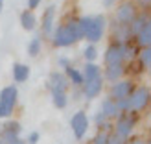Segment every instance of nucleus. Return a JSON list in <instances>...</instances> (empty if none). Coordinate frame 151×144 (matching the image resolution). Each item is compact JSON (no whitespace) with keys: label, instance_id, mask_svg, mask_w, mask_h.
I'll list each match as a JSON object with an SVG mask.
<instances>
[{"label":"nucleus","instance_id":"obj_26","mask_svg":"<svg viewBox=\"0 0 151 144\" xmlns=\"http://www.w3.org/2000/svg\"><path fill=\"white\" fill-rule=\"evenodd\" d=\"M111 133H112V131H98V133L94 135V139H92V144H107Z\"/></svg>","mask_w":151,"mask_h":144},{"label":"nucleus","instance_id":"obj_3","mask_svg":"<svg viewBox=\"0 0 151 144\" xmlns=\"http://www.w3.org/2000/svg\"><path fill=\"white\" fill-rule=\"evenodd\" d=\"M17 87L13 85H7L2 89L0 93V118H6V117H11L13 111H15V105H17Z\"/></svg>","mask_w":151,"mask_h":144},{"label":"nucleus","instance_id":"obj_13","mask_svg":"<svg viewBox=\"0 0 151 144\" xmlns=\"http://www.w3.org/2000/svg\"><path fill=\"white\" fill-rule=\"evenodd\" d=\"M111 35H112V43H129V39H133V33H131V28L129 24H120V22L114 20V24L111 26Z\"/></svg>","mask_w":151,"mask_h":144},{"label":"nucleus","instance_id":"obj_30","mask_svg":"<svg viewBox=\"0 0 151 144\" xmlns=\"http://www.w3.org/2000/svg\"><path fill=\"white\" fill-rule=\"evenodd\" d=\"M125 144H146V139H142V137H133V139H127Z\"/></svg>","mask_w":151,"mask_h":144},{"label":"nucleus","instance_id":"obj_11","mask_svg":"<svg viewBox=\"0 0 151 144\" xmlns=\"http://www.w3.org/2000/svg\"><path fill=\"white\" fill-rule=\"evenodd\" d=\"M19 139H20V122H17V120L6 122V126L2 127V133H0V140L4 144H11Z\"/></svg>","mask_w":151,"mask_h":144},{"label":"nucleus","instance_id":"obj_24","mask_svg":"<svg viewBox=\"0 0 151 144\" xmlns=\"http://www.w3.org/2000/svg\"><path fill=\"white\" fill-rule=\"evenodd\" d=\"M39 52H41V37H39V35H35L33 39H32V43L28 44V54L35 57L37 54H39Z\"/></svg>","mask_w":151,"mask_h":144},{"label":"nucleus","instance_id":"obj_7","mask_svg":"<svg viewBox=\"0 0 151 144\" xmlns=\"http://www.w3.org/2000/svg\"><path fill=\"white\" fill-rule=\"evenodd\" d=\"M134 90V81L133 80H118L112 83V87H111V100H124V98H129L131 93Z\"/></svg>","mask_w":151,"mask_h":144},{"label":"nucleus","instance_id":"obj_17","mask_svg":"<svg viewBox=\"0 0 151 144\" xmlns=\"http://www.w3.org/2000/svg\"><path fill=\"white\" fill-rule=\"evenodd\" d=\"M124 72H125L124 63L122 65H109L107 69H105V80H109V81L114 83V81H118L124 76Z\"/></svg>","mask_w":151,"mask_h":144},{"label":"nucleus","instance_id":"obj_27","mask_svg":"<svg viewBox=\"0 0 151 144\" xmlns=\"http://www.w3.org/2000/svg\"><path fill=\"white\" fill-rule=\"evenodd\" d=\"M83 54H85V59H87L88 63H94V59L98 57V50H96L94 44H88V46L85 48V52H83Z\"/></svg>","mask_w":151,"mask_h":144},{"label":"nucleus","instance_id":"obj_8","mask_svg":"<svg viewBox=\"0 0 151 144\" xmlns=\"http://www.w3.org/2000/svg\"><path fill=\"white\" fill-rule=\"evenodd\" d=\"M137 15H138V9H137V4L133 2H122L116 7V22H120V24H131Z\"/></svg>","mask_w":151,"mask_h":144},{"label":"nucleus","instance_id":"obj_19","mask_svg":"<svg viewBox=\"0 0 151 144\" xmlns=\"http://www.w3.org/2000/svg\"><path fill=\"white\" fill-rule=\"evenodd\" d=\"M13 78L17 83H22L29 78V67L22 65V63H15L13 65Z\"/></svg>","mask_w":151,"mask_h":144},{"label":"nucleus","instance_id":"obj_29","mask_svg":"<svg viewBox=\"0 0 151 144\" xmlns=\"http://www.w3.org/2000/svg\"><path fill=\"white\" fill-rule=\"evenodd\" d=\"M39 142V133L33 131V133H29V137H28V144H37Z\"/></svg>","mask_w":151,"mask_h":144},{"label":"nucleus","instance_id":"obj_15","mask_svg":"<svg viewBox=\"0 0 151 144\" xmlns=\"http://www.w3.org/2000/svg\"><path fill=\"white\" fill-rule=\"evenodd\" d=\"M134 41H137L138 48H149V44H151V22L142 26V30L134 35Z\"/></svg>","mask_w":151,"mask_h":144},{"label":"nucleus","instance_id":"obj_18","mask_svg":"<svg viewBox=\"0 0 151 144\" xmlns=\"http://www.w3.org/2000/svg\"><path fill=\"white\" fill-rule=\"evenodd\" d=\"M20 24H22V28L24 30H35V26H37V17H35V13L33 11H29V9H26V11H22L20 13Z\"/></svg>","mask_w":151,"mask_h":144},{"label":"nucleus","instance_id":"obj_25","mask_svg":"<svg viewBox=\"0 0 151 144\" xmlns=\"http://www.w3.org/2000/svg\"><path fill=\"white\" fill-rule=\"evenodd\" d=\"M52 98H54V105L57 109H65L66 103H68V96L66 94H52Z\"/></svg>","mask_w":151,"mask_h":144},{"label":"nucleus","instance_id":"obj_20","mask_svg":"<svg viewBox=\"0 0 151 144\" xmlns=\"http://www.w3.org/2000/svg\"><path fill=\"white\" fill-rule=\"evenodd\" d=\"M147 22H149V15H147V13H140V11H138V15L134 17V20H133L131 24H129L133 37L137 35V33L140 32V30H142V26H144V24H147Z\"/></svg>","mask_w":151,"mask_h":144},{"label":"nucleus","instance_id":"obj_34","mask_svg":"<svg viewBox=\"0 0 151 144\" xmlns=\"http://www.w3.org/2000/svg\"><path fill=\"white\" fill-rule=\"evenodd\" d=\"M112 2H114V0H105V2H103V4H105V6H111Z\"/></svg>","mask_w":151,"mask_h":144},{"label":"nucleus","instance_id":"obj_1","mask_svg":"<svg viewBox=\"0 0 151 144\" xmlns=\"http://www.w3.org/2000/svg\"><path fill=\"white\" fill-rule=\"evenodd\" d=\"M81 39H83V33L79 30V19H70L68 22L59 26L54 33V44L59 48L70 46V44L78 43Z\"/></svg>","mask_w":151,"mask_h":144},{"label":"nucleus","instance_id":"obj_31","mask_svg":"<svg viewBox=\"0 0 151 144\" xmlns=\"http://www.w3.org/2000/svg\"><path fill=\"white\" fill-rule=\"evenodd\" d=\"M41 4V0H28V9L32 11V9H37V6Z\"/></svg>","mask_w":151,"mask_h":144},{"label":"nucleus","instance_id":"obj_28","mask_svg":"<svg viewBox=\"0 0 151 144\" xmlns=\"http://www.w3.org/2000/svg\"><path fill=\"white\" fill-rule=\"evenodd\" d=\"M127 140L125 139H122V137H118L116 133H111L109 135V140H107V144H125Z\"/></svg>","mask_w":151,"mask_h":144},{"label":"nucleus","instance_id":"obj_22","mask_svg":"<svg viewBox=\"0 0 151 144\" xmlns=\"http://www.w3.org/2000/svg\"><path fill=\"white\" fill-rule=\"evenodd\" d=\"M138 65L142 70H147L149 69V63H151V48H138Z\"/></svg>","mask_w":151,"mask_h":144},{"label":"nucleus","instance_id":"obj_16","mask_svg":"<svg viewBox=\"0 0 151 144\" xmlns=\"http://www.w3.org/2000/svg\"><path fill=\"white\" fill-rule=\"evenodd\" d=\"M54 17H55V7L50 6L48 9L44 11V15H42V24H41V28H42V35H50L52 28H54Z\"/></svg>","mask_w":151,"mask_h":144},{"label":"nucleus","instance_id":"obj_35","mask_svg":"<svg viewBox=\"0 0 151 144\" xmlns=\"http://www.w3.org/2000/svg\"><path fill=\"white\" fill-rule=\"evenodd\" d=\"M11 144H26V142H22V140L19 139V140H15V142H11Z\"/></svg>","mask_w":151,"mask_h":144},{"label":"nucleus","instance_id":"obj_23","mask_svg":"<svg viewBox=\"0 0 151 144\" xmlns=\"http://www.w3.org/2000/svg\"><path fill=\"white\" fill-rule=\"evenodd\" d=\"M98 76H101L100 67H98V65H94V63H87V67L83 69V81H85V80L98 78Z\"/></svg>","mask_w":151,"mask_h":144},{"label":"nucleus","instance_id":"obj_36","mask_svg":"<svg viewBox=\"0 0 151 144\" xmlns=\"http://www.w3.org/2000/svg\"><path fill=\"white\" fill-rule=\"evenodd\" d=\"M2 7H4V0H0V11H2Z\"/></svg>","mask_w":151,"mask_h":144},{"label":"nucleus","instance_id":"obj_9","mask_svg":"<svg viewBox=\"0 0 151 144\" xmlns=\"http://www.w3.org/2000/svg\"><path fill=\"white\" fill-rule=\"evenodd\" d=\"M70 127H72V131H74V137L81 140L83 137H85V133L88 130V118H87V113L85 111H78L76 115L72 117L70 120Z\"/></svg>","mask_w":151,"mask_h":144},{"label":"nucleus","instance_id":"obj_14","mask_svg":"<svg viewBox=\"0 0 151 144\" xmlns=\"http://www.w3.org/2000/svg\"><path fill=\"white\" fill-rule=\"evenodd\" d=\"M100 113H101V115L107 118V120H116V118L120 117V111H118V107H116V102L111 100V98H105V100H103Z\"/></svg>","mask_w":151,"mask_h":144},{"label":"nucleus","instance_id":"obj_6","mask_svg":"<svg viewBox=\"0 0 151 144\" xmlns=\"http://www.w3.org/2000/svg\"><path fill=\"white\" fill-rule=\"evenodd\" d=\"M127 46L129 43H111L105 50V65H122L124 61H127Z\"/></svg>","mask_w":151,"mask_h":144},{"label":"nucleus","instance_id":"obj_21","mask_svg":"<svg viewBox=\"0 0 151 144\" xmlns=\"http://www.w3.org/2000/svg\"><path fill=\"white\" fill-rule=\"evenodd\" d=\"M65 76H66V80H68V83H74L76 87H81L83 85V74L78 69L66 67V69H65Z\"/></svg>","mask_w":151,"mask_h":144},{"label":"nucleus","instance_id":"obj_37","mask_svg":"<svg viewBox=\"0 0 151 144\" xmlns=\"http://www.w3.org/2000/svg\"><path fill=\"white\" fill-rule=\"evenodd\" d=\"M0 144H4V142H2V140H0Z\"/></svg>","mask_w":151,"mask_h":144},{"label":"nucleus","instance_id":"obj_32","mask_svg":"<svg viewBox=\"0 0 151 144\" xmlns=\"http://www.w3.org/2000/svg\"><path fill=\"white\" fill-rule=\"evenodd\" d=\"M133 4H138V6H147V4H149V0H134Z\"/></svg>","mask_w":151,"mask_h":144},{"label":"nucleus","instance_id":"obj_4","mask_svg":"<svg viewBox=\"0 0 151 144\" xmlns=\"http://www.w3.org/2000/svg\"><path fill=\"white\" fill-rule=\"evenodd\" d=\"M105 28H107V20H105L103 15H94V17H90L88 19L87 32H85V39L88 43L101 41V37L105 33Z\"/></svg>","mask_w":151,"mask_h":144},{"label":"nucleus","instance_id":"obj_2","mask_svg":"<svg viewBox=\"0 0 151 144\" xmlns=\"http://www.w3.org/2000/svg\"><path fill=\"white\" fill-rule=\"evenodd\" d=\"M137 122H138V115H134V113H131V111L129 113H120V117L116 118L114 126H112V133H116L118 137H122V139L127 140L131 137Z\"/></svg>","mask_w":151,"mask_h":144},{"label":"nucleus","instance_id":"obj_33","mask_svg":"<svg viewBox=\"0 0 151 144\" xmlns=\"http://www.w3.org/2000/svg\"><path fill=\"white\" fill-rule=\"evenodd\" d=\"M59 65H61V67H65V69H66V67H68V61H66V59H59Z\"/></svg>","mask_w":151,"mask_h":144},{"label":"nucleus","instance_id":"obj_10","mask_svg":"<svg viewBox=\"0 0 151 144\" xmlns=\"http://www.w3.org/2000/svg\"><path fill=\"white\" fill-rule=\"evenodd\" d=\"M48 87L52 94H66L68 90V80L63 72H52L48 78Z\"/></svg>","mask_w":151,"mask_h":144},{"label":"nucleus","instance_id":"obj_5","mask_svg":"<svg viewBox=\"0 0 151 144\" xmlns=\"http://www.w3.org/2000/svg\"><path fill=\"white\" fill-rule=\"evenodd\" d=\"M147 103H149V89L146 85L134 87V90L129 96V111L138 115L147 107Z\"/></svg>","mask_w":151,"mask_h":144},{"label":"nucleus","instance_id":"obj_12","mask_svg":"<svg viewBox=\"0 0 151 144\" xmlns=\"http://www.w3.org/2000/svg\"><path fill=\"white\" fill-rule=\"evenodd\" d=\"M81 89H83V94H85L87 100L96 98L103 89V76H98V78H92V80H85Z\"/></svg>","mask_w":151,"mask_h":144}]
</instances>
